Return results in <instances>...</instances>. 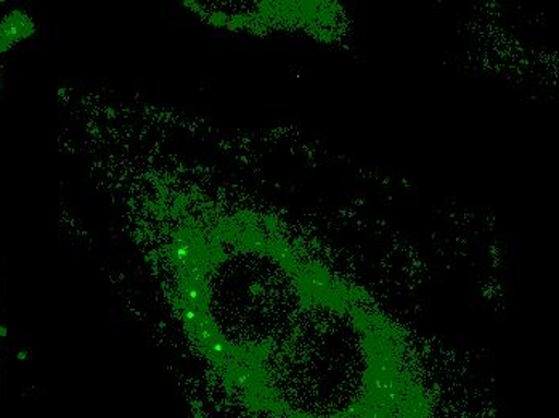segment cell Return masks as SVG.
Instances as JSON below:
<instances>
[{"label":"cell","mask_w":559,"mask_h":418,"mask_svg":"<svg viewBox=\"0 0 559 418\" xmlns=\"http://www.w3.org/2000/svg\"><path fill=\"white\" fill-rule=\"evenodd\" d=\"M31 29L33 26L29 20L22 13L13 12L10 15L0 16V53L29 36Z\"/></svg>","instance_id":"6da1fadb"},{"label":"cell","mask_w":559,"mask_h":418,"mask_svg":"<svg viewBox=\"0 0 559 418\" xmlns=\"http://www.w3.org/2000/svg\"><path fill=\"white\" fill-rule=\"evenodd\" d=\"M2 333H3V330H2V329H0V336H2Z\"/></svg>","instance_id":"7a4b0ae2"}]
</instances>
